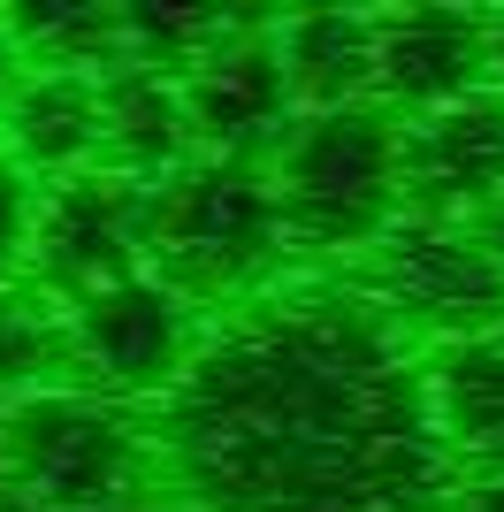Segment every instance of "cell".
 I'll list each match as a JSON object with an SVG mask.
<instances>
[{"mask_svg": "<svg viewBox=\"0 0 504 512\" xmlns=\"http://www.w3.org/2000/svg\"><path fill=\"white\" fill-rule=\"evenodd\" d=\"M8 497L16 490H8V428H0V505H8Z\"/></svg>", "mask_w": 504, "mask_h": 512, "instance_id": "44dd1931", "label": "cell"}, {"mask_svg": "<svg viewBox=\"0 0 504 512\" xmlns=\"http://www.w3.org/2000/svg\"><path fill=\"white\" fill-rule=\"evenodd\" d=\"M184 115H191V146L199 161H252L260 146H283L298 115V92L283 77V54L260 31H237L222 54L184 77Z\"/></svg>", "mask_w": 504, "mask_h": 512, "instance_id": "9c48e42d", "label": "cell"}, {"mask_svg": "<svg viewBox=\"0 0 504 512\" xmlns=\"http://www.w3.org/2000/svg\"><path fill=\"white\" fill-rule=\"evenodd\" d=\"M497 92L489 77V16L474 8H398L375 16V107L390 115H443Z\"/></svg>", "mask_w": 504, "mask_h": 512, "instance_id": "ba28073f", "label": "cell"}, {"mask_svg": "<svg viewBox=\"0 0 504 512\" xmlns=\"http://www.w3.org/2000/svg\"><path fill=\"white\" fill-rule=\"evenodd\" d=\"M474 230H482V237H489V245H497V253H504V199H497V207H489V214H482V222H474Z\"/></svg>", "mask_w": 504, "mask_h": 512, "instance_id": "ffe728a7", "label": "cell"}, {"mask_svg": "<svg viewBox=\"0 0 504 512\" xmlns=\"http://www.w3.org/2000/svg\"><path fill=\"white\" fill-rule=\"evenodd\" d=\"M0 512H39V505H23V497H8V505H0Z\"/></svg>", "mask_w": 504, "mask_h": 512, "instance_id": "7402d4cb", "label": "cell"}, {"mask_svg": "<svg viewBox=\"0 0 504 512\" xmlns=\"http://www.w3.org/2000/svg\"><path fill=\"white\" fill-rule=\"evenodd\" d=\"M428 406H436V436L451 451V474L497 482L504 474V329L443 344L428 360Z\"/></svg>", "mask_w": 504, "mask_h": 512, "instance_id": "7c38bea8", "label": "cell"}, {"mask_svg": "<svg viewBox=\"0 0 504 512\" xmlns=\"http://www.w3.org/2000/svg\"><path fill=\"white\" fill-rule=\"evenodd\" d=\"M459 512H504V474H497V482H466Z\"/></svg>", "mask_w": 504, "mask_h": 512, "instance_id": "ac0fdd59", "label": "cell"}, {"mask_svg": "<svg viewBox=\"0 0 504 512\" xmlns=\"http://www.w3.org/2000/svg\"><path fill=\"white\" fill-rule=\"evenodd\" d=\"M275 207L283 230L314 253H375L405 222V123L390 107H329L298 115L275 146Z\"/></svg>", "mask_w": 504, "mask_h": 512, "instance_id": "3957f363", "label": "cell"}, {"mask_svg": "<svg viewBox=\"0 0 504 512\" xmlns=\"http://www.w3.org/2000/svg\"><path fill=\"white\" fill-rule=\"evenodd\" d=\"M69 329H77L84 383H100V398H168L207 344L199 306L176 299L161 276H123L92 299H77Z\"/></svg>", "mask_w": 504, "mask_h": 512, "instance_id": "8992f818", "label": "cell"}, {"mask_svg": "<svg viewBox=\"0 0 504 512\" xmlns=\"http://www.w3.org/2000/svg\"><path fill=\"white\" fill-rule=\"evenodd\" d=\"M489 77H497V92H504V16H489Z\"/></svg>", "mask_w": 504, "mask_h": 512, "instance_id": "d6986e66", "label": "cell"}, {"mask_svg": "<svg viewBox=\"0 0 504 512\" xmlns=\"http://www.w3.org/2000/svg\"><path fill=\"white\" fill-rule=\"evenodd\" d=\"M8 428V490L39 512H115L146 474V436L100 390H39L0 406Z\"/></svg>", "mask_w": 504, "mask_h": 512, "instance_id": "277c9868", "label": "cell"}, {"mask_svg": "<svg viewBox=\"0 0 504 512\" xmlns=\"http://www.w3.org/2000/svg\"><path fill=\"white\" fill-rule=\"evenodd\" d=\"M359 291L398 321L405 337H436V352L504 329V253L474 222H420V214H405L398 230L367 253Z\"/></svg>", "mask_w": 504, "mask_h": 512, "instance_id": "5b68a950", "label": "cell"}, {"mask_svg": "<svg viewBox=\"0 0 504 512\" xmlns=\"http://www.w3.org/2000/svg\"><path fill=\"white\" fill-rule=\"evenodd\" d=\"M275 54H283V77H291L306 115L375 100V16H344V8L291 16L275 31Z\"/></svg>", "mask_w": 504, "mask_h": 512, "instance_id": "5bb4252c", "label": "cell"}, {"mask_svg": "<svg viewBox=\"0 0 504 512\" xmlns=\"http://www.w3.org/2000/svg\"><path fill=\"white\" fill-rule=\"evenodd\" d=\"M283 207L252 161H191L146 199V276L191 306H245L283 260Z\"/></svg>", "mask_w": 504, "mask_h": 512, "instance_id": "7a4b0ae2", "label": "cell"}, {"mask_svg": "<svg viewBox=\"0 0 504 512\" xmlns=\"http://www.w3.org/2000/svg\"><path fill=\"white\" fill-rule=\"evenodd\" d=\"M115 512H161V505H138V497H130V505H115Z\"/></svg>", "mask_w": 504, "mask_h": 512, "instance_id": "603a6c76", "label": "cell"}, {"mask_svg": "<svg viewBox=\"0 0 504 512\" xmlns=\"http://www.w3.org/2000/svg\"><path fill=\"white\" fill-rule=\"evenodd\" d=\"M62 375H84L69 306H54V291L39 283H8L0 291V406L62 390Z\"/></svg>", "mask_w": 504, "mask_h": 512, "instance_id": "9a60e30c", "label": "cell"}, {"mask_svg": "<svg viewBox=\"0 0 504 512\" xmlns=\"http://www.w3.org/2000/svg\"><path fill=\"white\" fill-rule=\"evenodd\" d=\"M504 199V92L405 123V214L482 222Z\"/></svg>", "mask_w": 504, "mask_h": 512, "instance_id": "30bf717a", "label": "cell"}, {"mask_svg": "<svg viewBox=\"0 0 504 512\" xmlns=\"http://www.w3.org/2000/svg\"><path fill=\"white\" fill-rule=\"evenodd\" d=\"M184 512H443L451 451L428 360L359 283H291L222 314L161 398Z\"/></svg>", "mask_w": 504, "mask_h": 512, "instance_id": "6da1fadb", "label": "cell"}, {"mask_svg": "<svg viewBox=\"0 0 504 512\" xmlns=\"http://www.w3.org/2000/svg\"><path fill=\"white\" fill-rule=\"evenodd\" d=\"M23 85H31V54H23V39H16V23L0 16V107L16 100Z\"/></svg>", "mask_w": 504, "mask_h": 512, "instance_id": "e0dca14e", "label": "cell"}, {"mask_svg": "<svg viewBox=\"0 0 504 512\" xmlns=\"http://www.w3.org/2000/svg\"><path fill=\"white\" fill-rule=\"evenodd\" d=\"M100 100H107V169H123L130 184L153 192V184H168L176 169L199 161L191 115H184V85H176V77L123 62L100 85Z\"/></svg>", "mask_w": 504, "mask_h": 512, "instance_id": "4fadbf2b", "label": "cell"}, {"mask_svg": "<svg viewBox=\"0 0 504 512\" xmlns=\"http://www.w3.org/2000/svg\"><path fill=\"white\" fill-rule=\"evenodd\" d=\"M31 214H39V192H31V176L8 161V146H0V291L31 268Z\"/></svg>", "mask_w": 504, "mask_h": 512, "instance_id": "2e32d148", "label": "cell"}, {"mask_svg": "<svg viewBox=\"0 0 504 512\" xmlns=\"http://www.w3.org/2000/svg\"><path fill=\"white\" fill-rule=\"evenodd\" d=\"M146 184L123 169H84L69 184H46L31 214V276L62 306L92 299L123 276H146Z\"/></svg>", "mask_w": 504, "mask_h": 512, "instance_id": "52a82bcc", "label": "cell"}, {"mask_svg": "<svg viewBox=\"0 0 504 512\" xmlns=\"http://www.w3.org/2000/svg\"><path fill=\"white\" fill-rule=\"evenodd\" d=\"M107 77H69V69H31V85L0 107V146L23 176H69L100 169L107 153Z\"/></svg>", "mask_w": 504, "mask_h": 512, "instance_id": "8fae6325", "label": "cell"}]
</instances>
